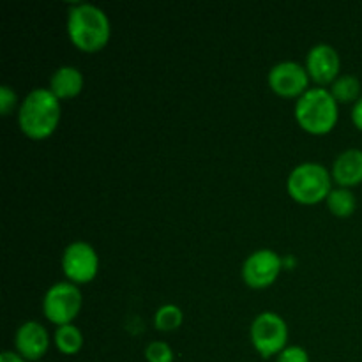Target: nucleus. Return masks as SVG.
I'll use <instances>...</instances> for the list:
<instances>
[{
    "mask_svg": "<svg viewBox=\"0 0 362 362\" xmlns=\"http://www.w3.org/2000/svg\"><path fill=\"white\" fill-rule=\"evenodd\" d=\"M112 27L105 11L92 4H74L67 14V35L78 49L99 52L110 41Z\"/></svg>",
    "mask_w": 362,
    "mask_h": 362,
    "instance_id": "1",
    "label": "nucleus"
},
{
    "mask_svg": "<svg viewBox=\"0 0 362 362\" xmlns=\"http://www.w3.org/2000/svg\"><path fill=\"white\" fill-rule=\"evenodd\" d=\"M18 122L25 136L45 140L52 136L60 122V101L49 88H35L23 99Z\"/></svg>",
    "mask_w": 362,
    "mask_h": 362,
    "instance_id": "2",
    "label": "nucleus"
},
{
    "mask_svg": "<svg viewBox=\"0 0 362 362\" xmlns=\"http://www.w3.org/2000/svg\"><path fill=\"white\" fill-rule=\"evenodd\" d=\"M296 119L306 133H331L338 122V101L325 88H310L297 99Z\"/></svg>",
    "mask_w": 362,
    "mask_h": 362,
    "instance_id": "3",
    "label": "nucleus"
},
{
    "mask_svg": "<svg viewBox=\"0 0 362 362\" xmlns=\"http://www.w3.org/2000/svg\"><path fill=\"white\" fill-rule=\"evenodd\" d=\"M331 179L332 175L325 170V166L318 163H303L296 166L288 175L286 189L288 194L303 205L320 204L322 200H327L331 193Z\"/></svg>",
    "mask_w": 362,
    "mask_h": 362,
    "instance_id": "4",
    "label": "nucleus"
},
{
    "mask_svg": "<svg viewBox=\"0 0 362 362\" xmlns=\"http://www.w3.org/2000/svg\"><path fill=\"white\" fill-rule=\"evenodd\" d=\"M251 343L262 357H272L281 354L288 341L286 322L274 311H264L251 324Z\"/></svg>",
    "mask_w": 362,
    "mask_h": 362,
    "instance_id": "5",
    "label": "nucleus"
},
{
    "mask_svg": "<svg viewBox=\"0 0 362 362\" xmlns=\"http://www.w3.org/2000/svg\"><path fill=\"white\" fill-rule=\"evenodd\" d=\"M81 292L71 281L55 283L42 299V313L52 324L67 325L78 317L81 310Z\"/></svg>",
    "mask_w": 362,
    "mask_h": 362,
    "instance_id": "6",
    "label": "nucleus"
},
{
    "mask_svg": "<svg viewBox=\"0 0 362 362\" xmlns=\"http://www.w3.org/2000/svg\"><path fill=\"white\" fill-rule=\"evenodd\" d=\"M62 269L73 285H85L98 276L99 258L90 244L83 240L71 243L62 257Z\"/></svg>",
    "mask_w": 362,
    "mask_h": 362,
    "instance_id": "7",
    "label": "nucleus"
},
{
    "mask_svg": "<svg viewBox=\"0 0 362 362\" xmlns=\"http://www.w3.org/2000/svg\"><path fill=\"white\" fill-rule=\"evenodd\" d=\"M281 258L271 250L251 253L243 265V278L250 288L262 290L271 286L281 272Z\"/></svg>",
    "mask_w": 362,
    "mask_h": 362,
    "instance_id": "8",
    "label": "nucleus"
},
{
    "mask_svg": "<svg viewBox=\"0 0 362 362\" xmlns=\"http://www.w3.org/2000/svg\"><path fill=\"white\" fill-rule=\"evenodd\" d=\"M310 85V74L306 67L300 64L285 60L279 62L269 71V87L281 98H300L308 92Z\"/></svg>",
    "mask_w": 362,
    "mask_h": 362,
    "instance_id": "9",
    "label": "nucleus"
},
{
    "mask_svg": "<svg viewBox=\"0 0 362 362\" xmlns=\"http://www.w3.org/2000/svg\"><path fill=\"white\" fill-rule=\"evenodd\" d=\"M339 67H341V62H339L338 52L325 42L315 45L308 53L306 71L311 80L317 81L318 85L334 83L338 80Z\"/></svg>",
    "mask_w": 362,
    "mask_h": 362,
    "instance_id": "10",
    "label": "nucleus"
},
{
    "mask_svg": "<svg viewBox=\"0 0 362 362\" xmlns=\"http://www.w3.org/2000/svg\"><path fill=\"white\" fill-rule=\"evenodd\" d=\"M14 345H16L18 354L25 361L39 362L49 346L48 332L39 322H25L23 325L18 327Z\"/></svg>",
    "mask_w": 362,
    "mask_h": 362,
    "instance_id": "11",
    "label": "nucleus"
},
{
    "mask_svg": "<svg viewBox=\"0 0 362 362\" xmlns=\"http://www.w3.org/2000/svg\"><path fill=\"white\" fill-rule=\"evenodd\" d=\"M332 179L339 187H356L362 182V151L349 148L336 158L332 165Z\"/></svg>",
    "mask_w": 362,
    "mask_h": 362,
    "instance_id": "12",
    "label": "nucleus"
},
{
    "mask_svg": "<svg viewBox=\"0 0 362 362\" xmlns=\"http://www.w3.org/2000/svg\"><path fill=\"white\" fill-rule=\"evenodd\" d=\"M83 88V74L73 66H62L52 74L49 80V90L57 99L76 98Z\"/></svg>",
    "mask_w": 362,
    "mask_h": 362,
    "instance_id": "13",
    "label": "nucleus"
},
{
    "mask_svg": "<svg viewBox=\"0 0 362 362\" xmlns=\"http://www.w3.org/2000/svg\"><path fill=\"white\" fill-rule=\"evenodd\" d=\"M55 345L59 352H62L64 356H74L83 346V334L73 324L60 325L55 331Z\"/></svg>",
    "mask_w": 362,
    "mask_h": 362,
    "instance_id": "14",
    "label": "nucleus"
},
{
    "mask_svg": "<svg viewBox=\"0 0 362 362\" xmlns=\"http://www.w3.org/2000/svg\"><path fill=\"white\" fill-rule=\"evenodd\" d=\"M327 207L338 218H349L354 214L357 207L356 197L350 189L346 187H338V189H332L327 197Z\"/></svg>",
    "mask_w": 362,
    "mask_h": 362,
    "instance_id": "15",
    "label": "nucleus"
},
{
    "mask_svg": "<svg viewBox=\"0 0 362 362\" xmlns=\"http://www.w3.org/2000/svg\"><path fill=\"white\" fill-rule=\"evenodd\" d=\"M331 94L338 103L356 101V99H359L361 94L359 78L352 76V74H343V76H339L338 80L332 83Z\"/></svg>",
    "mask_w": 362,
    "mask_h": 362,
    "instance_id": "16",
    "label": "nucleus"
},
{
    "mask_svg": "<svg viewBox=\"0 0 362 362\" xmlns=\"http://www.w3.org/2000/svg\"><path fill=\"white\" fill-rule=\"evenodd\" d=\"M182 320H184V313L179 306H175V304H165V306H161L158 311H156L154 325L158 331L170 332L179 329L180 324H182Z\"/></svg>",
    "mask_w": 362,
    "mask_h": 362,
    "instance_id": "17",
    "label": "nucleus"
},
{
    "mask_svg": "<svg viewBox=\"0 0 362 362\" xmlns=\"http://www.w3.org/2000/svg\"><path fill=\"white\" fill-rule=\"evenodd\" d=\"M145 359L148 362H173V350L165 341H152L145 349Z\"/></svg>",
    "mask_w": 362,
    "mask_h": 362,
    "instance_id": "18",
    "label": "nucleus"
},
{
    "mask_svg": "<svg viewBox=\"0 0 362 362\" xmlns=\"http://www.w3.org/2000/svg\"><path fill=\"white\" fill-rule=\"evenodd\" d=\"M276 362H310V356L303 346H286Z\"/></svg>",
    "mask_w": 362,
    "mask_h": 362,
    "instance_id": "19",
    "label": "nucleus"
},
{
    "mask_svg": "<svg viewBox=\"0 0 362 362\" xmlns=\"http://www.w3.org/2000/svg\"><path fill=\"white\" fill-rule=\"evenodd\" d=\"M16 92L11 87H7V85H2V87H0V112H2V115H9L11 110L16 105Z\"/></svg>",
    "mask_w": 362,
    "mask_h": 362,
    "instance_id": "20",
    "label": "nucleus"
},
{
    "mask_svg": "<svg viewBox=\"0 0 362 362\" xmlns=\"http://www.w3.org/2000/svg\"><path fill=\"white\" fill-rule=\"evenodd\" d=\"M352 120H354V124H356V127H359V129L362 131V98L357 99L356 105H354Z\"/></svg>",
    "mask_w": 362,
    "mask_h": 362,
    "instance_id": "21",
    "label": "nucleus"
},
{
    "mask_svg": "<svg viewBox=\"0 0 362 362\" xmlns=\"http://www.w3.org/2000/svg\"><path fill=\"white\" fill-rule=\"evenodd\" d=\"M0 362H27V361H25L20 354H14L7 350V352H4L2 356H0Z\"/></svg>",
    "mask_w": 362,
    "mask_h": 362,
    "instance_id": "22",
    "label": "nucleus"
}]
</instances>
